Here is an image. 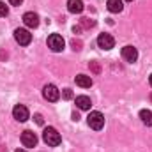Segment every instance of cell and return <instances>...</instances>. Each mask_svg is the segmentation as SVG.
Here are the masks:
<instances>
[{
    "instance_id": "6",
    "label": "cell",
    "mask_w": 152,
    "mask_h": 152,
    "mask_svg": "<svg viewBox=\"0 0 152 152\" xmlns=\"http://www.w3.org/2000/svg\"><path fill=\"white\" fill-rule=\"evenodd\" d=\"M97 46L101 50H112L115 46V39L110 36V34H99L97 37Z\"/></svg>"
},
{
    "instance_id": "26",
    "label": "cell",
    "mask_w": 152,
    "mask_h": 152,
    "mask_svg": "<svg viewBox=\"0 0 152 152\" xmlns=\"http://www.w3.org/2000/svg\"><path fill=\"white\" fill-rule=\"evenodd\" d=\"M149 83H151V87H152V75L149 76Z\"/></svg>"
},
{
    "instance_id": "24",
    "label": "cell",
    "mask_w": 152,
    "mask_h": 152,
    "mask_svg": "<svg viewBox=\"0 0 152 152\" xmlns=\"http://www.w3.org/2000/svg\"><path fill=\"white\" fill-rule=\"evenodd\" d=\"M80 30H81V27H75V28H73V32H75V34H78Z\"/></svg>"
},
{
    "instance_id": "17",
    "label": "cell",
    "mask_w": 152,
    "mask_h": 152,
    "mask_svg": "<svg viewBox=\"0 0 152 152\" xmlns=\"http://www.w3.org/2000/svg\"><path fill=\"white\" fill-rule=\"evenodd\" d=\"M62 97H64V99H73V92H71V88H64V90H62Z\"/></svg>"
},
{
    "instance_id": "25",
    "label": "cell",
    "mask_w": 152,
    "mask_h": 152,
    "mask_svg": "<svg viewBox=\"0 0 152 152\" xmlns=\"http://www.w3.org/2000/svg\"><path fill=\"white\" fill-rule=\"evenodd\" d=\"M14 152H27V151H23V149H16Z\"/></svg>"
},
{
    "instance_id": "1",
    "label": "cell",
    "mask_w": 152,
    "mask_h": 152,
    "mask_svg": "<svg viewBox=\"0 0 152 152\" xmlns=\"http://www.w3.org/2000/svg\"><path fill=\"white\" fill-rule=\"evenodd\" d=\"M42 140H44V143H46L48 147H57V145H60V142H62L60 133H58L55 127H46V129L42 131Z\"/></svg>"
},
{
    "instance_id": "11",
    "label": "cell",
    "mask_w": 152,
    "mask_h": 152,
    "mask_svg": "<svg viewBox=\"0 0 152 152\" xmlns=\"http://www.w3.org/2000/svg\"><path fill=\"white\" fill-rule=\"evenodd\" d=\"M67 11L73 14H80L83 11V2L81 0H67Z\"/></svg>"
},
{
    "instance_id": "21",
    "label": "cell",
    "mask_w": 152,
    "mask_h": 152,
    "mask_svg": "<svg viewBox=\"0 0 152 152\" xmlns=\"http://www.w3.org/2000/svg\"><path fill=\"white\" fill-rule=\"evenodd\" d=\"M73 48H75V50H80V48H81V42H80V41H73Z\"/></svg>"
},
{
    "instance_id": "16",
    "label": "cell",
    "mask_w": 152,
    "mask_h": 152,
    "mask_svg": "<svg viewBox=\"0 0 152 152\" xmlns=\"http://www.w3.org/2000/svg\"><path fill=\"white\" fill-rule=\"evenodd\" d=\"M9 14V7L4 4V2H0V18H4V16H7Z\"/></svg>"
},
{
    "instance_id": "12",
    "label": "cell",
    "mask_w": 152,
    "mask_h": 152,
    "mask_svg": "<svg viewBox=\"0 0 152 152\" xmlns=\"http://www.w3.org/2000/svg\"><path fill=\"white\" fill-rule=\"evenodd\" d=\"M75 80H76V85L81 87V88H90L92 87V78L87 75H78Z\"/></svg>"
},
{
    "instance_id": "14",
    "label": "cell",
    "mask_w": 152,
    "mask_h": 152,
    "mask_svg": "<svg viewBox=\"0 0 152 152\" xmlns=\"http://www.w3.org/2000/svg\"><path fill=\"white\" fill-rule=\"evenodd\" d=\"M106 5H108V11H110V12H120V11L124 9L122 0H108Z\"/></svg>"
},
{
    "instance_id": "23",
    "label": "cell",
    "mask_w": 152,
    "mask_h": 152,
    "mask_svg": "<svg viewBox=\"0 0 152 152\" xmlns=\"http://www.w3.org/2000/svg\"><path fill=\"white\" fill-rule=\"evenodd\" d=\"M73 120H75V122H78V120H80V115H78V113H73Z\"/></svg>"
},
{
    "instance_id": "15",
    "label": "cell",
    "mask_w": 152,
    "mask_h": 152,
    "mask_svg": "<svg viewBox=\"0 0 152 152\" xmlns=\"http://www.w3.org/2000/svg\"><path fill=\"white\" fill-rule=\"evenodd\" d=\"M140 118L145 126H152V112L151 110H142L140 112Z\"/></svg>"
},
{
    "instance_id": "28",
    "label": "cell",
    "mask_w": 152,
    "mask_h": 152,
    "mask_svg": "<svg viewBox=\"0 0 152 152\" xmlns=\"http://www.w3.org/2000/svg\"><path fill=\"white\" fill-rule=\"evenodd\" d=\"M151 99H152V96H151Z\"/></svg>"
},
{
    "instance_id": "20",
    "label": "cell",
    "mask_w": 152,
    "mask_h": 152,
    "mask_svg": "<svg viewBox=\"0 0 152 152\" xmlns=\"http://www.w3.org/2000/svg\"><path fill=\"white\" fill-rule=\"evenodd\" d=\"M34 118H36V122H37L39 126H42V122H44V120H42V117H41V115H36V117H34Z\"/></svg>"
},
{
    "instance_id": "7",
    "label": "cell",
    "mask_w": 152,
    "mask_h": 152,
    "mask_svg": "<svg viewBox=\"0 0 152 152\" xmlns=\"http://www.w3.org/2000/svg\"><path fill=\"white\" fill-rule=\"evenodd\" d=\"M28 110H27V106H23V104H16L14 108H12V117L18 120V122H25V120H28Z\"/></svg>"
},
{
    "instance_id": "22",
    "label": "cell",
    "mask_w": 152,
    "mask_h": 152,
    "mask_svg": "<svg viewBox=\"0 0 152 152\" xmlns=\"http://www.w3.org/2000/svg\"><path fill=\"white\" fill-rule=\"evenodd\" d=\"M21 2H23V0H9L11 5H21Z\"/></svg>"
},
{
    "instance_id": "19",
    "label": "cell",
    "mask_w": 152,
    "mask_h": 152,
    "mask_svg": "<svg viewBox=\"0 0 152 152\" xmlns=\"http://www.w3.org/2000/svg\"><path fill=\"white\" fill-rule=\"evenodd\" d=\"M81 23H83V27H94V21H92V20H88V18H83V20H81Z\"/></svg>"
},
{
    "instance_id": "2",
    "label": "cell",
    "mask_w": 152,
    "mask_h": 152,
    "mask_svg": "<svg viewBox=\"0 0 152 152\" xmlns=\"http://www.w3.org/2000/svg\"><path fill=\"white\" fill-rule=\"evenodd\" d=\"M87 122H88V126H90L92 129L99 131V129H103V126H104V117H103L101 112H90L88 117H87Z\"/></svg>"
},
{
    "instance_id": "4",
    "label": "cell",
    "mask_w": 152,
    "mask_h": 152,
    "mask_svg": "<svg viewBox=\"0 0 152 152\" xmlns=\"http://www.w3.org/2000/svg\"><path fill=\"white\" fill-rule=\"evenodd\" d=\"M48 46H50V50H51V51L58 53V51H62V50H64L66 42H64L62 36H58V34H51V36L48 37Z\"/></svg>"
},
{
    "instance_id": "5",
    "label": "cell",
    "mask_w": 152,
    "mask_h": 152,
    "mask_svg": "<svg viewBox=\"0 0 152 152\" xmlns=\"http://www.w3.org/2000/svg\"><path fill=\"white\" fill-rule=\"evenodd\" d=\"M14 39H16L18 44L27 46V44H30V41H32V34H30L27 28H16V30H14Z\"/></svg>"
},
{
    "instance_id": "8",
    "label": "cell",
    "mask_w": 152,
    "mask_h": 152,
    "mask_svg": "<svg viewBox=\"0 0 152 152\" xmlns=\"http://www.w3.org/2000/svg\"><path fill=\"white\" fill-rule=\"evenodd\" d=\"M21 143L23 147H36L37 145V136L34 131H23L21 133Z\"/></svg>"
},
{
    "instance_id": "9",
    "label": "cell",
    "mask_w": 152,
    "mask_h": 152,
    "mask_svg": "<svg viewBox=\"0 0 152 152\" xmlns=\"http://www.w3.org/2000/svg\"><path fill=\"white\" fill-rule=\"evenodd\" d=\"M122 58L126 62H136L138 58V50L134 46H124L122 48Z\"/></svg>"
},
{
    "instance_id": "18",
    "label": "cell",
    "mask_w": 152,
    "mask_h": 152,
    "mask_svg": "<svg viewBox=\"0 0 152 152\" xmlns=\"http://www.w3.org/2000/svg\"><path fill=\"white\" fill-rule=\"evenodd\" d=\"M90 69L97 75V73H101V67H99V64L97 62H90Z\"/></svg>"
},
{
    "instance_id": "3",
    "label": "cell",
    "mask_w": 152,
    "mask_h": 152,
    "mask_svg": "<svg viewBox=\"0 0 152 152\" xmlns=\"http://www.w3.org/2000/svg\"><path fill=\"white\" fill-rule=\"evenodd\" d=\"M42 96H44L46 101L55 103V101L60 99V90H58L53 83H48V85H44V88H42Z\"/></svg>"
},
{
    "instance_id": "27",
    "label": "cell",
    "mask_w": 152,
    "mask_h": 152,
    "mask_svg": "<svg viewBox=\"0 0 152 152\" xmlns=\"http://www.w3.org/2000/svg\"><path fill=\"white\" fill-rule=\"evenodd\" d=\"M127 2H133V0H127Z\"/></svg>"
},
{
    "instance_id": "10",
    "label": "cell",
    "mask_w": 152,
    "mask_h": 152,
    "mask_svg": "<svg viewBox=\"0 0 152 152\" xmlns=\"http://www.w3.org/2000/svg\"><path fill=\"white\" fill-rule=\"evenodd\" d=\"M23 23L28 28H36V27H39V16L36 12H25L23 14Z\"/></svg>"
},
{
    "instance_id": "13",
    "label": "cell",
    "mask_w": 152,
    "mask_h": 152,
    "mask_svg": "<svg viewBox=\"0 0 152 152\" xmlns=\"http://www.w3.org/2000/svg\"><path fill=\"white\" fill-rule=\"evenodd\" d=\"M76 106H78L80 110H90L92 101H90V97H87V96H78V97H76Z\"/></svg>"
}]
</instances>
